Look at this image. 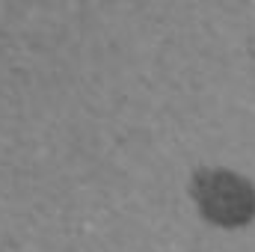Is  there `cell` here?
Masks as SVG:
<instances>
[{
    "label": "cell",
    "instance_id": "cell-1",
    "mask_svg": "<svg viewBox=\"0 0 255 252\" xmlns=\"http://www.w3.org/2000/svg\"><path fill=\"white\" fill-rule=\"evenodd\" d=\"M193 199L205 220L235 229L255 217V190L247 178L226 169H205L193 178Z\"/></svg>",
    "mask_w": 255,
    "mask_h": 252
}]
</instances>
